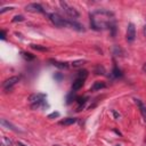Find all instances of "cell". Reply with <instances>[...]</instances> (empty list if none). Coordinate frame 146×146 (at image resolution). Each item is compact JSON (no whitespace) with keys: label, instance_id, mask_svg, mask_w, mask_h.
Wrapping results in <instances>:
<instances>
[{"label":"cell","instance_id":"6da1fadb","mask_svg":"<svg viewBox=\"0 0 146 146\" xmlns=\"http://www.w3.org/2000/svg\"><path fill=\"white\" fill-rule=\"evenodd\" d=\"M90 17V26L96 30H105V29H114L115 27V21L114 15L112 11L106 9H97L89 15Z\"/></svg>","mask_w":146,"mask_h":146},{"label":"cell","instance_id":"7a4b0ae2","mask_svg":"<svg viewBox=\"0 0 146 146\" xmlns=\"http://www.w3.org/2000/svg\"><path fill=\"white\" fill-rule=\"evenodd\" d=\"M49 19H50V22H51L55 26H57V27H70V29H73V30H75V31H79V32L84 31L83 26H82L81 24H79L78 22L71 21V19H66V18L62 17L60 15H58V14H56V13L50 14V15H49Z\"/></svg>","mask_w":146,"mask_h":146},{"label":"cell","instance_id":"3957f363","mask_svg":"<svg viewBox=\"0 0 146 146\" xmlns=\"http://www.w3.org/2000/svg\"><path fill=\"white\" fill-rule=\"evenodd\" d=\"M46 98H47L46 94L36 92V94H32V95L29 97V102L32 104V108L35 110V108H39V107L43 104V102H44Z\"/></svg>","mask_w":146,"mask_h":146},{"label":"cell","instance_id":"277c9868","mask_svg":"<svg viewBox=\"0 0 146 146\" xmlns=\"http://www.w3.org/2000/svg\"><path fill=\"white\" fill-rule=\"evenodd\" d=\"M59 5H60V7L63 8L64 13H65L68 17H71V18H78V17H79V13H78V10H76L75 8L68 6L67 2H65V1H60Z\"/></svg>","mask_w":146,"mask_h":146},{"label":"cell","instance_id":"5b68a950","mask_svg":"<svg viewBox=\"0 0 146 146\" xmlns=\"http://www.w3.org/2000/svg\"><path fill=\"white\" fill-rule=\"evenodd\" d=\"M21 80V76L19 75H15V76H10V78H8V79H6L3 82H2V87H3V89L6 90V91H8V90H10L18 81Z\"/></svg>","mask_w":146,"mask_h":146},{"label":"cell","instance_id":"8992f818","mask_svg":"<svg viewBox=\"0 0 146 146\" xmlns=\"http://www.w3.org/2000/svg\"><path fill=\"white\" fill-rule=\"evenodd\" d=\"M127 41L128 42H132L135 39H136V27L132 23H129L128 24V27H127Z\"/></svg>","mask_w":146,"mask_h":146},{"label":"cell","instance_id":"52a82bcc","mask_svg":"<svg viewBox=\"0 0 146 146\" xmlns=\"http://www.w3.org/2000/svg\"><path fill=\"white\" fill-rule=\"evenodd\" d=\"M25 9H26V11H30V13H40V14L44 13L42 6L39 5V3H35V2H33V3H29V5L25 7Z\"/></svg>","mask_w":146,"mask_h":146},{"label":"cell","instance_id":"ba28073f","mask_svg":"<svg viewBox=\"0 0 146 146\" xmlns=\"http://www.w3.org/2000/svg\"><path fill=\"white\" fill-rule=\"evenodd\" d=\"M0 123H1L2 127L7 128V129H9V130H11V131H15V132H22V130H19L16 125H14L13 123H10V122L7 121L6 119H1V120H0Z\"/></svg>","mask_w":146,"mask_h":146},{"label":"cell","instance_id":"9c48e42d","mask_svg":"<svg viewBox=\"0 0 146 146\" xmlns=\"http://www.w3.org/2000/svg\"><path fill=\"white\" fill-rule=\"evenodd\" d=\"M135 103L137 104V106H138V108H139V112H140V114H141L144 121L146 122V106L143 104V102H141L140 99H137V98L135 99Z\"/></svg>","mask_w":146,"mask_h":146},{"label":"cell","instance_id":"30bf717a","mask_svg":"<svg viewBox=\"0 0 146 146\" xmlns=\"http://www.w3.org/2000/svg\"><path fill=\"white\" fill-rule=\"evenodd\" d=\"M83 83H84V80H82V79H79V78H76V79H75V80L73 81V83H72V90H74V91L79 90L80 88H82Z\"/></svg>","mask_w":146,"mask_h":146},{"label":"cell","instance_id":"8fae6325","mask_svg":"<svg viewBox=\"0 0 146 146\" xmlns=\"http://www.w3.org/2000/svg\"><path fill=\"white\" fill-rule=\"evenodd\" d=\"M106 86H105V83L104 82H102V81H96V82H94V84L91 86V90L92 91H96V90H100V89H103V88H105Z\"/></svg>","mask_w":146,"mask_h":146},{"label":"cell","instance_id":"7c38bea8","mask_svg":"<svg viewBox=\"0 0 146 146\" xmlns=\"http://www.w3.org/2000/svg\"><path fill=\"white\" fill-rule=\"evenodd\" d=\"M51 63H52V65L54 66H56V67H58V68H67L68 67V64L67 63H65V62H57V60H50Z\"/></svg>","mask_w":146,"mask_h":146},{"label":"cell","instance_id":"4fadbf2b","mask_svg":"<svg viewBox=\"0 0 146 146\" xmlns=\"http://www.w3.org/2000/svg\"><path fill=\"white\" fill-rule=\"evenodd\" d=\"M76 121L78 120L75 117H67V119H64L63 121H60V124H63V125H71L73 123H75Z\"/></svg>","mask_w":146,"mask_h":146},{"label":"cell","instance_id":"5bb4252c","mask_svg":"<svg viewBox=\"0 0 146 146\" xmlns=\"http://www.w3.org/2000/svg\"><path fill=\"white\" fill-rule=\"evenodd\" d=\"M13 145H14L13 141L8 137L2 136V138H1V146H13Z\"/></svg>","mask_w":146,"mask_h":146},{"label":"cell","instance_id":"9a60e30c","mask_svg":"<svg viewBox=\"0 0 146 146\" xmlns=\"http://www.w3.org/2000/svg\"><path fill=\"white\" fill-rule=\"evenodd\" d=\"M88 71L87 70H81V71H79L78 72V76L76 78H79V79H82V80H86L87 78H88Z\"/></svg>","mask_w":146,"mask_h":146},{"label":"cell","instance_id":"2e32d148","mask_svg":"<svg viewBox=\"0 0 146 146\" xmlns=\"http://www.w3.org/2000/svg\"><path fill=\"white\" fill-rule=\"evenodd\" d=\"M31 48H32V49H35V50H40V51H46V50H48V48L41 47L40 44H31Z\"/></svg>","mask_w":146,"mask_h":146},{"label":"cell","instance_id":"e0dca14e","mask_svg":"<svg viewBox=\"0 0 146 146\" xmlns=\"http://www.w3.org/2000/svg\"><path fill=\"white\" fill-rule=\"evenodd\" d=\"M83 63H86V60H84V59H78V60H73L71 65H72L73 67H78V66L82 65Z\"/></svg>","mask_w":146,"mask_h":146},{"label":"cell","instance_id":"ac0fdd59","mask_svg":"<svg viewBox=\"0 0 146 146\" xmlns=\"http://www.w3.org/2000/svg\"><path fill=\"white\" fill-rule=\"evenodd\" d=\"M22 55H23V57H24L26 60H32V59H34V56H33L32 54H30V52H25V51H23Z\"/></svg>","mask_w":146,"mask_h":146},{"label":"cell","instance_id":"d6986e66","mask_svg":"<svg viewBox=\"0 0 146 146\" xmlns=\"http://www.w3.org/2000/svg\"><path fill=\"white\" fill-rule=\"evenodd\" d=\"M95 72H96V74H105V70H104V67L100 66V65H98V66L96 67Z\"/></svg>","mask_w":146,"mask_h":146},{"label":"cell","instance_id":"ffe728a7","mask_svg":"<svg viewBox=\"0 0 146 146\" xmlns=\"http://www.w3.org/2000/svg\"><path fill=\"white\" fill-rule=\"evenodd\" d=\"M112 73H113V75H114L115 78H119V76H121V71H120V70H119L116 66L113 68V72H112Z\"/></svg>","mask_w":146,"mask_h":146},{"label":"cell","instance_id":"44dd1931","mask_svg":"<svg viewBox=\"0 0 146 146\" xmlns=\"http://www.w3.org/2000/svg\"><path fill=\"white\" fill-rule=\"evenodd\" d=\"M24 21V17L23 16H21V15H17V16H15L14 18H13V22L15 23V22H23Z\"/></svg>","mask_w":146,"mask_h":146},{"label":"cell","instance_id":"7402d4cb","mask_svg":"<svg viewBox=\"0 0 146 146\" xmlns=\"http://www.w3.org/2000/svg\"><path fill=\"white\" fill-rule=\"evenodd\" d=\"M59 116V113L58 112H52L48 115V119H55V117H58Z\"/></svg>","mask_w":146,"mask_h":146},{"label":"cell","instance_id":"603a6c76","mask_svg":"<svg viewBox=\"0 0 146 146\" xmlns=\"http://www.w3.org/2000/svg\"><path fill=\"white\" fill-rule=\"evenodd\" d=\"M13 9H14V7H5V8L0 9V14H3L5 11H8V10H13Z\"/></svg>","mask_w":146,"mask_h":146},{"label":"cell","instance_id":"cb8c5ba5","mask_svg":"<svg viewBox=\"0 0 146 146\" xmlns=\"http://www.w3.org/2000/svg\"><path fill=\"white\" fill-rule=\"evenodd\" d=\"M0 38H1L2 40L6 39V33H5V31H1V33H0Z\"/></svg>","mask_w":146,"mask_h":146},{"label":"cell","instance_id":"d4e9b609","mask_svg":"<svg viewBox=\"0 0 146 146\" xmlns=\"http://www.w3.org/2000/svg\"><path fill=\"white\" fill-rule=\"evenodd\" d=\"M113 114H114V117H115V119H119V117H120V114H117L116 111H113Z\"/></svg>","mask_w":146,"mask_h":146},{"label":"cell","instance_id":"484cf974","mask_svg":"<svg viewBox=\"0 0 146 146\" xmlns=\"http://www.w3.org/2000/svg\"><path fill=\"white\" fill-rule=\"evenodd\" d=\"M18 146H26V145H24L23 143H21V141H18Z\"/></svg>","mask_w":146,"mask_h":146},{"label":"cell","instance_id":"4316f807","mask_svg":"<svg viewBox=\"0 0 146 146\" xmlns=\"http://www.w3.org/2000/svg\"><path fill=\"white\" fill-rule=\"evenodd\" d=\"M144 34H145V36H146V24H145V26H144Z\"/></svg>","mask_w":146,"mask_h":146},{"label":"cell","instance_id":"83f0119b","mask_svg":"<svg viewBox=\"0 0 146 146\" xmlns=\"http://www.w3.org/2000/svg\"><path fill=\"white\" fill-rule=\"evenodd\" d=\"M54 146H60V145H54Z\"/></svg>","mask_w":146,"mask_h":146},{"label":"cell","instance_id":"f1b7e54d","mask_svg":"<svg viewBox=\"0 0 146 146\" xmlns=\"http://www.w3.org/2000/svg\"><path fill=\"white\" fill-rule=\"evenodd\" d=\"M145 70H146V65H145Z\"/></svg>","mask_w":146,"mask_h":146}]
</instances>
